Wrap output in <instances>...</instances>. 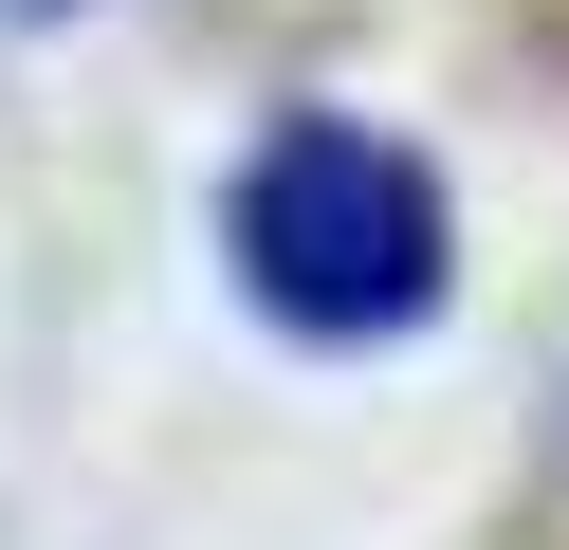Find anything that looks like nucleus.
Masks as SVG:
<instances>
[{
	"label": "nucleus",
	"mask_w": 569,
	"mask_h": 550,
	"mask_svg": "<svg viewBox=\"0 0 569 550\" xmlns=\"http://www.w3.org/2000/svg\"><path fill=\"white\" fill-rule=\"evenodd\" d=\"M221 257L239 293H258L276 330H312V349H386V330L441 312V166L422 147H386L368 110H295V129L239 166L221 202Z\"/></svg>",
	"instance_id": "nucleus-1"
}]
</instances>
